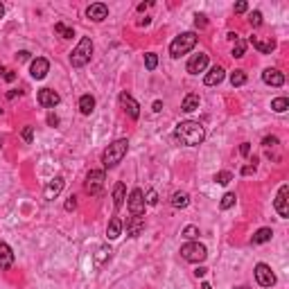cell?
<instances>
[{"label": "cell", "instance_id": "7dc6e473", "mask_svg": "<svg viewBox=\"0 0 289 289\" xmlns=\"http://www.w3.org/2000/svg\"><path fill=\"white\" fill-rule=\"evenodd\" d=\"M18 59H20V61H27V59H30V52H27V50H23V52H18Z\"/></svg>", "mask_w": 289, "mask_h": 289}, {"label": "cell", "instance_id": "681fc988", "mask_svg": "<svg viewBox=\"0 0 289 289\" xmlns=\"http://www.w3.org/2000/svg\"><path fill=\"white\" fill-rule=\"evenodd\" d=\"M5 79H7V82H14V79H16V75L11 73V70H7V73H5Z\"/></svg>", "mask_w": 289, "mask_h": 289}, {"label": "cell", "instance_id": "ac0fdd59", "mask_svg": "<svg viewBox=\"0 0 289 289\" xmlns=\"http://www.w3.org/2000/svg\"><path fill=\"white\" fill-rule=\"evenodd\" d=\"M14 265V253H11L9 244L0 242V269H9Z\"/></svg>", "mask_w": 289, "mask_h": 289}, {"label": "cell", "instance_id": "603a6c76", "mask_svg": "<svg viewBox=\"0 0 289 289\" xmlns=\"http://www.w3.org/2000/svg\"><path fill=\"white\" fill-rule=\"evenodd\" d=\"M199 102H201V99H199V95H196V93H188L186 97H183L181 108L186 113H192V111H196V108H199Z\"/></svg>", "mask_w": 289, "mask_h": 289}, {"label": "cell", "instance_id": "8d00e7d4", "mask_svg": "<svg viewBox=\"0 0 289 289\" xmlns=\"http://www.w3.org/2000/svg\"><path fill=\"white\" fill-rule=\"evenodd\" d=\"M249 23L253 25V27H260V25H262V14H260V11H253V14L249 16Z\"/></svg>", "mask_w": 289, "mask_h": 289}, {"label": "cell", "instance_id": "9c48e42d", "mask_svg": "<svg viewBox=\"0 0 289 289\" xmlns=\"http://www.w3.org/2000/svg\"><path fill=\"white\" fill-rule=\"evenodd\" d=\"M289 186L285 183V186H280V190H278V196H276V210H278V215L283 217V219H287L289 217Z\"/></svg>", "mask_w": 289, "mask_h": 289}, {"label": "cell", "instance_id": "5bb4252c", "mask_svg": "<svg viewBox=\"0 0 289 289\" xmlns=\"http://www.w3.org/2000/svg\"><path fill=\"white\" fill-rule=\"evenodd\" d=\"M48 70H50V64H48V59H43V57H36L30 66V75L34 79H43L45 75H48Z\"/></svg>", "mask_w": 289, "mask_h": 289}, {"label": "cell", "instance_id": "db71d44e", "mask_svg": "<svg viewBox=\"0 0 289 289\" xmlns=\"http://www.w3.org/2000/svg\"><path fill=\"white\" fill-rule=\"evenodd\" d=\"M235 289H249V287H244V285H242V287H235Z\"/></svg>", "mask_w": 289, "mask_h": 289}, {"label": "cell", "instance_id": "8fae6325", "mask_svg": "<svg viewBox=\"0 0 289 289\" xmlns=\"http://www.w3.org/2000/svg\"><path fill=\"white\" fill-rule=\"evenodd\" d=\"M64 186H66V181H64V177H54L52 181L45 186V190H43V196L48 201H52V199H57V196L61 194V190H64Z\"/></svg>", "mask_w": 289, "mask_h": 289}, {"label": "cell", "instance_id": "836d02e7", "mask_svg": "<svg viewBox=\"0 0 289 289\" xmlns=\"http://www.w3.org/2000/svg\"><path fill=\"white\" fill-rule=\"evenodd\" d=\"M183 237L194 242L196 237H199V228H196V226H186V228H183Z\"/></svg>", "mask_w": 289, "mask_h": 289}, {"label": "cell", "instance_id": "7a4b0ae2", "mask_svg": "<svg viewBox=\"0 0 289 289\" xmlns=\"http://www.w3.org/2000/svg\"><path fill=\"white\" fill-rule=\"evenodd\" d=\"M127 149H129V140H127V138H120V140L111 142V145L104 149V154H102V165L106 167V170H113V167L120 165V163H122V158L127 156Z\"/></svg>", "mask_w": 289, "mask_h": 289}, {"label": "cell", "instance_id": "f1b7e54d", "mask_svg": "<svg viewBox=\"0 0 289 289\" xmlns=\"http://www.w3.org/2000/svg\"><path fill=\"white\" fill-rule=\"evenodd\" d=\"M271 108H274L276 113H285L289 108V99L287 97H276L274 102H271Z\"/></svg>", "mask_w": 289, "mask_h": 289}, {"label": "cell", "instance_id": "d6a6232c", "mask_svg": "<svg viewBox=\"0 0 289 289\" xmlns=\"http://www.w3.org/2000/svg\"><path fill=\"white\" fill-rule=\"evenodd\" d=\"M233 181V174L230 172H219V174H215V183H219V186H226V183Z\"/></svg>", "mask_w": 289, "mask_h": 289}, {"label": "cell", "instance_id": "816d5d0a", "mask_svg": "<svg viewBox=\"0 0 289 289\" xmlns=\"http://www.w3.org/2000/svg\"><path fill=\"white\" fill-rule=\"evenodd\" d=\"M2 16H5V7L0 5V18H2Z\"/></svg>", "mask_w": 289, "mask_h": 289}, {"label": "cell", "instance_id": "3957f363", "mask_svg": "<svg viewBox=\"0 0 289 289\" xmlns=\"http://www.w3.org/2000/svg\"><path fill=\"white\" fill-rule=\"evenodd\" d=\"M91 57H93V41H91V36H82L79 45L73 50V54H70V64H73L75 68H84V66L91 61Z\"/></svg>", "mask_w": 289, "mask_h": 289}, {"label": "cell", "instance_id": "44dd1931", "mask_svg": "<svg viewBox=\"0 0 289 289\" xmlns=\"http://www.w3.org/2000/svg\"><path fill=\"white\" fill-rule=\"evenodd\" d=\"M106 235H108V240H118V237L122 235V219H120V217H113V219L108 221Z\"/></svg>", "mask_w": 289, "mask_h": 289}, {"label": "cell", "instance_id": "52a82bcc", "mask_svg": "<svg viewBox=\"0 0 289 289\" xmlns=\"http://www.w3.org/2000/svg\"><path fill=\"white\" fill-rule=\"evenodd\" d=\"M129 212H131V217L145 215V194H142L140 188H133L131 194H129Z\"/></svg>", "mask_w": 289, "mask_h": 289}, {"label": "cell", "instance_id": "ee69618b", "mask_svg": "<svg viewBox=\"0 0 289 289\" xmlns=\"http://www.w3.org/2000/svg\"><path fill=\"white\" fill-rule=\"evenodd\" d=\"M255 167H258L255 163H253V165H244V167H242V174H244V177H246V174H253Z\"/></svg>", "mask_w": 289, "mask_h": 289}, {"label": "cell", "instance_id": "cb8c5ba5", "mask_svg": "<svg viewBox=\"0 0 289 289\" xmlns=\"http://www.w3.org/2000/svg\"><path fill=\"white\" fill-rule=\"evenodd\" d=\"M79 111H82L84 115H91V113L95 111V97L93 95H82V97H79Z\"/></svg>", "mask_w": 289, "mask_h": 289}, {"label": "cell", "instance_id": "e575fe53", "mask_svg": "<svg viewBox=\"0 0 289 289\" xmlns=\"http://www.w3.org/2000/svg\"><path fill=\"white\" fill-rule=\"evenodd\" d=\"M145 66H147V70H154L158 66V57L154 52H149V54H145Z\"/></svg>", "mask_w": 289, "mask_h": 289}, {"label": "cell", "instance_id": "30bf717a", "mask_svg": "<svg viewBox=\"0 0 289 289\" xmlns=\"http://www.w3.org/2000/svg\"><path fill=\"white\" fill-rule=\"evenodd\" d=\"M120 104H122V108L127 111V115H129L131 120H138V118H140V104H138L129 93H120Z\"/></svg>", "mask_w": 289, "mask_h": 289}, {"label": "cell", "instance_id": "9a60e30c", "mask_svg": "<svg viewBox=\"0 0 289 289\" xmlns=\"http://www.w3.org/2000/svg\"><path fill=\"white\" fill-rule=\"evenodd\" d=\"M86 16H89L91 20H95V23H102L108 16V7L104 5V2H95V5H91L89 9H86Z\"/></svg>", "mask_w": 289, "mask_h": 289}, {"label": "cell", "instance_id": "d6986e66", "mask_svg": "<svg viewBox=\"0 0 289 289\" xmlns=\"http://www.w3.org/2000/svg\"><path fill=\"white\" fill-rule=\"evenodd\" d=\"M224 77H226V70L221 68V66H215V68H210V73L206 75V86H217V84H221L224 82Z\"/></svg>", "mask_w": 289, "mask_h": 289}, {"label": "cell", "instance_id": "74e56055", "mask_svg": "<svg viewBox=\"0 0 289 289\" xmlns=\"http://www.w3.org/2000/svg\"><path fill=\"white\" fill-rule=\"evenodd\" d=\"M206 25H208V20H206V16H203V14H196V16H194V27L203 30Z\"/></svg>", "mask_w": 289, "mask_h": 289}, {"label": "cell", "instance_id": "f546056e", "mask_svg": "<svg viewBox=\"0 0 289 289\" xmlns=\"http://www.w3.org/2000/svg\"><path fill=\"white\" fill-rule=\"evenodd\" d=\"M235 199H237V196L233 194V192H226V194L221 196L219 208H221V210H228V208H233V206H235Z\"/></svg>", "mask_w": 289, "mask_h": 289}, {"label": "cell", "instance_id": "d4e9b609", "mask_svg": "<svg viewBox=\"0 0 289 289\" xmlns=\"http://www.w3.org/2000/svg\"><path fill=\"white\" fill-rule=\"evenodd\" d=\"M271 237H274V230L271 228H260V230H255V235L251 237V242H253V244H265Z\"/></svg>", "mask_w": 289, "mask_h": 289}, {"label": "cell", "instance_id": "bcb514c9", "mask_svg": "<svg viewBox=\"0 0 289 289\" xmlns=\"http://www.w3.org/2000/svg\"><path fill=\"white\" fill-rule=\"evenodd\" d=\"M206 274H208L206 267H196V269H194V276H196V278H203Z\"/></svg>", "mask_w": 289, "mask_h": 289}, {"label": "cell", "instance_id": "f907efd6", "mask_svg": "<svg viewBox=\"0 0 289 289\" xmlns=\"http://www.w3.org/2000/svg\"><path fill=\"white\" fill-rule=\"evenodd\" d=\"M154 111H163V102H161V99H156V102H154Z\"/></svg>", "mask_w": 289, "mask_h": 289}, {"label": "cell", "instance_id": "60d3db41", "mask_svg": "<svg viewBox=\"0 0 289 289\" xmlns=\"http://www.w3.org/2000/svg\"><path fill=\"white\" fill-rule=\"evenodd\" d=\"M75 208H77V199H75V196H68V201H66V210H75Z\"/></svg>", "mask_w": 289, "mask_h": 289}, {"label": "cell", "instance_id": "c3c4849f", "mask_svg": "<svg viewBox=\"0 0 289 289\" xmlns=\"http://www.w3.org/2000/svg\"><path fill=\"white\" fill-rule=\"evenodd\" d=\"M154 2H140V5H138V11H145V9H149V7H152Z\"/></svg>", "mask_w": 289, "mask_h": 289}, {"label": "cell", "instance_id": "f6af8a7d", "mask_svg": "<svg viewBox=\"0 0 289 289\" xmlns=\"http://www.w3.org/2000/svg\"><path fill=\"white\" fill-rule=\"evenodd\" d=\"M48 124H50V127H57V124H59V118H57L54 113H50V115H48Z\"/></svg>", "mask_w": 289, "mask_h": 289}, {"label": "cell", "instance_id": "4dcf8cb0", "mask_svg": "<svg viewBox=\"0 0 289 289\" xmlns=\"http://www.w3.org/2000/svg\"><path fill=\"white\" fill-rule=\"evenodd\" d=\"M230 84H233V86H244V84H246V73H244V70H235V73L230 75Z\"/></svg>", "mask_w": 289, "mask_h": 289}, {"label": "cell", "instance_id": "11a10c76", "mask_svg": "<svg viewBox=\"0 0 289 289\" xmlns=\"http://www.w3.org/2000/svg\"><path fill=\"white\" fill-rule=\"evenodd\" d=\"M0 149H2V138H0Z\"/></svg>", "mask_w": 289, "mask_h": 289}, {"label": "cell", "instance_id": "d590c367", "mask_svg": "<svg viewBox=\"0 0 289 289\" xmlns=\"http://www.w3.org/2000/svg\"><path fill=\"white\" fill-rule=\"evenodd\" d=\"M145 203H147V206H156V203H158L156 190H147V194H145Z\"/></svg>", "mask_w": 289, "mask_h": 289}, {"label": "cell", "instance_id": "5b68a950", "mask_svg": "<svg viewBox=\"0 0 289 289\" xmlns=\"http://www.w3.org/2000/svg\"><path fill=\"white\" fill-rule=\"evenodd\" d=\"M181 258L199 265V262H203L208 258V249L203 244H199V242H188V244L181 246Z\"/></svg>", "mask_w": 289, "mask_h": 289}, {"label": "cell", "instance_id": "1f68e13d", "mask_svg": "<svg viewBox=\"0 0 289 289\" xmlns=\"http://www.w3.org/2000/svg\"><path fill=\"white\" fill-rule=\"evenodd\" d=\"M244 52H246V43L242 39H237L235 41V48H233V57H235V59H240V57H244Z\"/></svg>", "mask_w": 289, "mask_h": 289}, {"label": "cell", "instance_id": "ba28073f", "mask_svg": "<svg viewBox=\"0 0 289 289\" xmlns=\"http://www.w3.org/2000/svg\"><path fill=\"white\" fill-rule=\"evenodd\" d=\"M255 280H258L260 287H274V285H276V274L271 271L269 265L260 262V265H255Z\"/></svg>", "mask_w": 289, "mask_h": 289}, {"label": "cell", "instance_id": "f35d334b", "mask_svg": "<svg viewBox=\"0 0 289 289\" xmlns=\"http://www.w3.org/2000/svg\"><path fill=\"white\" fill-rule=\"evenodd\" d=\"M23 140L25 142H32V140H34V129H32V127H25L23 129Z\"/></svg>", "mask_w": 289, "mask_h": 289}, {"label": "cell", "instance_id": "83f0119b", "mask_svg": "<svg viewBox=\"0 0 289 289\" xmlns=\"http://www.w3.org/2000/svg\"><path fill=\"white\" fill-rule=\"evenodd\" d=\"M54 32H57L59 36H64V39H73V36H75L73 27H68V25H64V23H57V25H54Z\"/></svg>", "mask_w": 289, "mask_h": 289}, {"label": "cell", "instance_id": "4316f807", "mask_svg": "<svg viewBox=\"0 0 289 289\" xmlns=\"http://www.w3.org/2000/svg\"><path fill=\"white\" fill-rule=\"evenodd\" d=\"M111 253H113V251L108 249V246H99V249L95 251V258H93V260H95V267H102L104 262H106V260L111 258Z\"/></svg>", "mask_w": 289, "mask_h": 289}, {"label": "cell", "instance_id": "e0dca14e", "mask_svg": "<svg viewBox=\"0 0 289 289\" xmlns=\"http://www.w3.org/2000/svg\"><path fill=\"white\" fill-rule=\"evenodd\" d=\"M262 82L278 89V86H283V84H285V75L280 73V70H276V68H267L265 73H262Z\"/></svg>", "mask_w": 289, "mask_h": 289}, {"label": "cell", "instance_id": "4fadbf2b", "mask_svg": "<svg viewBox=\"0 0 289 289\" xmlns=\"http://www.w3.org/2000/svg\"><path fill=\"white\" fill-rule=\"evenodd\" d=\"M206 66H208V54L199 52V54H194V57L188 61V73H190V75H199V73H203V70H206Z\"/></svg>", "mask_w": 289, "mask_h": 289}, {"label": "cell", "instance_id": "ffe728a7", "mask_svg": "<svg viewBox=\"0 0 289 289\" xmlns=\"http://www.w3.org/2000/svg\"><path fill=\"white\" fill-rule=\"evenodd\" d=\"M145 230V219L142 217H131V219L127 221V235L129 237H138Z\"/></svg>", "mask_w": 289, "mask_h": 289}, {"label": "cell", "instance_id": "7402d4cb", "mask_svg": "<svg viewBox=\"0 0 289 289\" xmlns=\"http://www.w3.org/2000/svg\"><path fill=\"white\" fill-rule=\"evenodd\" d=\"M124 192H127L124 183L118 181V183H115V188H113V206H115V210H120V206L124 203Z\"/></svg>", "mask_w": 289, "mask_h": 289}, {"label": "cell", "instance_id": "2e32d148", "mask_svg": "<svg viewBox=\"0 0 289 289\" xmlns=\"http://www.w3.org/2000/svg\"><path fill=\"white\" fill-rule=\"evenodd\" d=\"M251 45H253L258 52H262V54H271L276 50V41L274 39H260V36H251Z\"/></svg>", "mask_w": 289, "mask_h": 289}, {"label": "cell", "instance_id": "ab89813d", "mask_svg": "<svg viewBox=\"0 0 289 289\" xmlns=\"http://www.w3.org/2000/svg\"><path fill=\"white\" fill-rule=\"evenodd\" d=\"M262 145H265V147H274V145H278V138H276V136H267L265 140H262Z\"/></svg>", "mask_w": 289, "mask_h": 289}, {"label": "cell", "instance_id": "8992f818", "mask_svg": "<svg viewBox=\"0 0 289 289\" xmlns=\"http://www.w3.org/2000/svg\"><path fill=\"white\" fill-rule=\"evenodd\" d=\"M84 188H86L89 194L97 196L104 188V172L102 170H91L89 174H86V183H84Z\"/></svg>", "mask_w": 289, "mask_h": 289}, {"label": "cell", "instance_id": "7c38bea8", "mask_svg": "<svg viewBox=\"0 0 289 289\" xmlns=\"http://www.w3.org/2000/svg\"><path fill=\"white\" fill-rule=\"evenodd\" d=\"M59 102H61L59 93H54L52 89H41V91H39V104H41L43 108H54Z\"/></svg>", "mask_w": 289, "mask_h": 289}, {"label": "cell", "instance_id": "484cf974", "mask_svg": "<svg viewBox=\"0 0 289 289\" xmlns=\"http://www.w3.org/2000/svg\"><path fill=\"white\" fill-rule=\"evenodd\" d=\"M170 203L174 208H188V203H190V196H188V192H174L170 199Z\"/></svg>", "mask_w": 289, "mask_h": 289}, {"label": "cell", "instance_id": "7bdbcfd3", "mask_svg": "<svg viewBox=\"0 0 289 289\" xmlns=\"http://www.w3.org/2000/svg\"><path fill=\"white\" fill-rule=\"evenodd\" d=\"M240 154H242V156H249V154H251V145H249V142H242V145H240Z\"/></svg>", "mask_w": 289, "mask_h": 289}, {"label": "cell", "instance_id": "b9f144b4", "mask_svg": "<svg viewBox=\"0 0 289 289\" xmlns=\"http://www.w3.org/2000/svg\"><path fill=\"white\" fill-rule=\"evenodd\" d=\"M233 9H235V14H244V11H246V9H249V5H246L244 0H242V2H237V5H235V7H233Z\"/></svg>", "mask_w": 289, "mask_h": 289}, {"label": "cell", "instance_id": "9f6ffc18", "mask_svg": "<svg viewBox=\"0 0 289 289\" xmlns=\"http://www.w3.org/2000/svg\"><path fill=\"white\" fill-rule=\"evenodd\" d=\"M0 113H2V111H0Z\"/></svg>", "mask_w": 289, "mask_h": 289}, {"label": "cell", "instance_id": "f5cc1de1", "mask_svg": "<svg viewBox=\"0 0 289 289\" xmlns=\"http://www.w3.org/2000/svg\"><path fill=\"white\" fill-rule=\"evenodd\" d=\"M201 289H212V287H210L208 283H203V285H201Z\"/></svg>", "mask_w": 289, "mask_h": 289}, {"label": "cell", "instance_id": "277c9868", "mask_svg": "<svg viewBox=\"0 0 289 289\" xmlns=\"http://www.w3.org/2000/svg\"><path fill=\"white\" fill-rule=\"evenodd\" d=\"M196 39H199V36H196L194 32H186V34L177 36V39L170 43V54L174 59H179L181 54H188L196 45Z\"/></svg>", "mask_w": 289, "mask_h": 289}, {"label": "cell", "instance_id": "6da1fadb", "mask_svg": "<svg viewBox=\"0 0 289 289\" xmlns=\"http://www.w3.org/2000/svg\"><path fill=\"white\" fill-rule=\"evenodd\" d=\"M174 138L186 147H199L206 138V129L194 120H186V122H179L174 127Z\"/></svg>", "mask_w": 289, "mask_h": 289}]
</instances>
